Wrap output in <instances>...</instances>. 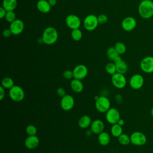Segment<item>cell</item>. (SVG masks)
Returning <instances> with one entry per match:
<instances>
[{
    "instance_id": "cell-1",
    "label": "cell",
    "mask_w": 153,
    "mask_h": 153,
    "mask_svg": "<svg viewBox=\"0 0 153 153\" xmlns=\"http://www.w3.org/2000/svg\"><path fill=\"white\" fill-rule=\"evenodd\" d=\"M139 16L144 19H149L153 16V1L142 0L138 6Z\"/></svg>"
},
{
    "instance_id": "cell-2",
    "label": "cell",
    "mask_w": 153,
    "mask_h": 153,
    "mask_svg": "<svg viewBox=\"0 0 153 153\" xmlns=\"http://www.w3.org/2000/svg\"><path fill=\"white\" fill-rule=\"evenodd\" d=\"M57 39L58 32L54 27L50 26L44 30L41 39L45 44L52 45L57 41Z\"/></svg>"
},
{
    "instance_id": "cell-3",
    "label": "cell",
    "mask_w": 153,
    "mask_h": 153,
    "mask_svg": "<svg viewBox=\"0 0 153 153\" xmlns=\"http://www.w3.org/2000/svg\"><path fill=\"white\" fill-rule=\"evenodd\" d=\"M8 93L10 99L16 102L22 101L25 96V91L22 87L17 85H14L10 89H9Z\"/></svg>"
},
{
    "instance_id": "cell-4",
    "label": "cell",
    "mask_w": 153,
    "mask_h": 153,
    "mask_svg": "<svg viewBox=\"0 0 153 153\" xmlns=\"http://www.w3.org/2000/svg\"><path fill=\"white\" fill-rule=\"evenodd\" d=\"M95 107L99 112L105 113L111 108L110 100L106 96H99L96 100Z\"/></svg>"
},
{
    "instance_id": "cell-5",
    "label": "cell",
    "mask_w": 153,
    "mask_h": 153,
    "mask_svg": "<svg viewBox=\"0 0 153 153\" xmlns=\"http://www.w3.org/2000/svg\"><path fill=\"white\" fill-rule=\"evenodd\" d=\"M99 24L97 17L94 14H89L84 19L83 25L84 28L88 30L92 31L96 29Z\"/></svg>"
},
{
    "instance_id": "cell-6",
    "label": "cell",
    "mask_w": 153,
    "mask_h": 153,
    "mask_svg": "<svg viewBox=\"0 0 153 153\" xmlns=\"http://www.w3.org/2000/svg\"><path fill=\"white\" fill-rule=\"evenodd\" d=\"M111 82L113 85L118 89L124 88L127 84V79L124 74L116 72L112 75Z\"/></svg>"
},
{
    "instance_id": "cell-7",
    "label": "cell",
    "mask_w": 153,
    "mask_h": 153,
    "mask_svg": "<svg viewBox=\"0 0 153 153\" xmlns=\"http://www.w3.org/2000/svg\"><path fill=\"white\" fill-rule=\"evenodd\" d=\"M130 136L131 143L135 146H142L146 143V136L140 131H134Z\"/></svg>"
},
{
    "instance_id": "cell-8",
    "label": "cell",
    "mask_w": 153,
    "mask_h": 153,
    "mask_svg": "<svg viewBox=\"0 0 153 153\" xmlns=\"http://www.w3.org/2000/svg\"><path fill=\"white\" fill-rule=\"evenodd\" d=\"M144 84V78L142 75L139 74H134L129 80V85L133 90L140 89Z\"/></svg>"
},
{
    "instance_id": "cell-9",
    "label": "cell",
    "mask_w": 153,
    "mask_h": 153,
    "mask_svg": "<svg viewBox=\"0 0 153 153\" xmlns=\"http://www.w3.org/2000/svg\"><path fill=\"white\" fill-rule=\"evenodd\" d=\"M120 118V113L115 108H110L106 112V120L108 123L112 125L117 124Z\"/></svg>"
},
{
    "instance_id": "cell-10",
    "label": "cell",
    "mask_w": 153,
    "mask_h": 153,
    "mask_svg": "<svg viewBox=\"0 0 153 153\" xmlns=\"http://www.w3.org/2000/svg\"><path fill=\"white\" fill-rule=\"evenodd\" d=\"M141 70L145 73L153 72V56H146L142 59L140 63Z\"/></svg>"
},
{
    "instance_id": "cell-11",
    "label": "cell",
    "mask_w": 153,
    "mask_h": 153,
    "mask_svg": "<svg viewBox=\"0 0 153 153\" xmlns=\"http://www.w3.org/2000/svg\"><path fill=\"white\" fill-rule=\"evenodd\" d=\"M75 105V100L72 96L70 94H66L62 97L60 100L61 108L66 111L71 110Z\"/></svg>"
},
{
    "instance_id": "cell-12",
    "label": "cell",
    "mask_w": 153,
    "mask_h": 153,
    "mask_svg": "<svg viewBox=\"0 0 153 153\" xmlns=\"http://www.w3.org/2000/svg\"><path fill=\"white\" fill-rule=\"evenodd\" d=\"M74 78L82 80L84 79L88 74V68L84 65H78L73 69Z\"/></svg>"
},
{
    "instance_id": "cell-13",
    "label": "cell",
    "mask_w": 153,
    "mask_h": 153,
    "mask_svg": "<svg viewBox=\"0 0 153 153\" xmlns=\"http://www.w3.org/2000/svg\"><path fill=\"white\" fill-rule=\"evenodd\" d=\"M66 25L72 30L79 29L81 26L80 19L75 14L68 15L65 20Z\"/></svg>"
},
{
    "instance_id": "cell-14",
    "label": "cell",
    "mask_w": 153,
    "mask_h": 153,
    "mask_svg": "<svg viewBox=\"0 0 153 153\" xmlns=\"http://www.w3.org/2000/svg\"><path fill=\"white\" fill-rule=\"evenodd\" d=\"M25 25L23 22L20 19H16L11 23L9 29L11 30L13 35H18L23 31Z\"/></svg>"
},
{
    "instance_id": "cell-15",
    "label": "cell",
    "mask_w": 153,
    "mask_h": 153,
    "mask_svg": "<svg viewBox=\"0 0 153 153\" xmlns=\"http://www.w3.org/2000/svg\"><path fill=\"white\" fill-rule=\"evenodd\" d=\"M137 22L136 19L133 17H127L124 18L121 22L123 29L127 32L133 30L136 26Z\"/></svg>"
},
{
    "instance_id": "cell-16",
    "label": "cell",
    "mask_w": 153,
    "mask_h": 153,
    "mask_svg": "<svg viewBox=\"0 0 153 153\" xmlns=\"http://www.w3.org/2000/svg\"><path fill=\"white\" fill-rule=\"evenodd\" d=\"M39 143V139L36 135L28 136L25 140V146L29 149L36 148Z\"/></svg>"
},
{
    "instance_id": "cell-17",
    "label": "cell",
    "mask_w": 153,
    "mask_h": 153,
    "mask_svg": "<svg viewBox=\"0 0 153 153\" xmlns=\"http://www.w3.org/2000/svg\"><path fill=\"white\" fill-rule=\"evenodd\" d=\"M90 130L93 133L99 134L104 130V123L100 120H95L90 125Z\"/></svg>"
},
{
    "instance_id": "cell-18",
    "label": "cell",
    "mask_w": 153,
    "mask_h": 153,
    "mask_svg": "<svg viewBox=\"0 0 153 153\" xmlns=\"http://www.w3.org/2000/svg\"><path fill=\"white\" fill-rule=\"evenodd\" d=\"M70 86L73 91L76 93H81L84 89V85L80 79H75L71 80Z\"/></svg>"
},
{
    "instance_id": "cell-19",
    "label": "cell",
    "mask_w": 153,
    "mask_h": 153,
    "mask_svg": "<svg viewBox=\"0 0 153 153\" xmlns=\"http://www.w3.org/2000/svg\"><path fill=\"white\" fill-rule=\"evenodd\" d=\"M37 9L42 13H47L50 11L51 6L47 0H39L36 3Z\"/></svg>"
},
{
    "instance_id": "cell-20",
    "label": "cell",
    "mask_w": 153,
    "mask_h": 153,
    "mask_svg": "<svg viewBox=\"0 0 153 153\" xmlns=\"http://www.w3.org/2000/svg\"><path fill=\"white\" fill-rule=\"evenodd\" d=\"M97 140L99 143L102 146H106L108 145L111 140V137L107 132L102 131L100 134H98Z\"/></svg>"
},
{
    "instance_id": "cell-21",
    "label": "cell",
    "mask_w": 153,
    "mask_h": 153,
    "mask_svg": "<svg viewBox=\"0 0 153 153\" xmlns=\"http://www.w3.org/2000/svg\"><path fill=\"white\" fill-rule=\"evenodd\" d=\"M91 119L90 116L87 115H82L78 120V126L81 128H87L90 126L91 124Z\"/></svg>"
},
{
    "instance_id": "cell-22",
    "label": "cell",
    "mask_w": 153,
    "mask_h": 153,
    "mask_svg": "<svg viewBox=\"0 0 153 153\" xmlns=\"http://www.w3.org/2000/svg\"><path fill=\"white\" fill-rule=\"evenodd\" d=\"M17 5V0H3L2 7L7 11H14Z\"/></svg>"
},
{
    "instance_id": "cell-23",
    "label": "cell",
    "mask_w": 153,
    "mask_h": 153,
    "mask_svg": "<svg viewBox=\"0 0 153 153\" xmlns=\"http://www.w3.org/2000/svg\"><path fill=\"white\" fill-rule=\"evenodd\" d=\"M116 66V69H117V72L124 74H126L127 71H128V65L127 64L123 61V60H121L120 62L115 63Z\"/></svg>"
},
{
    "instance_id": "cell-24",
    "label": "cell",
    "mask_w": 153,
    "mask_h": 153,
    "mask_svg": "<svg viewBox=\"0 0 153 153\" xmlns=\"http://www.w3.org/2000/svg\"><path fill=\"white\" fill-rule=\"evenodd\" d=\"M111 133L114 137L118 138L123 133L122 126L117 123L112 124L111 128Z\"/></svg>"
},
{
    "instance_id": "cell-25",
    "label": "cell",
    "mask_w": 153,
    "mask_h": 153,
    "mask_svg": "<svg viewBox=\"0 0 153 153\" xmlns=\"http://www.w3.org/2000/svg\"><path fill=\"white\" fill-rule=\"evenodd\" d=\"M1 85L7 89H10L14 85L13 79L10 77H5L1 81Z\"/></svg>"
},
{
    "instance_id": "cell-26",
    "label": "cell",
    "mask_w": 153,
    "mask_h": 153,
    "mask_svg": "<svg viewBox=\"0 0 153 153\" xmlns=\"http://www.w3.org/2000/svg\"><path fill=\"white\" fill-rule=\"evenodd\" d=\"M118 142L122 145H127L130 143H131L130 136L125 133H122L118 137Z\"/></svg>"
},
{
    "instance_id": "cell-27",
    "label": "cell",
    "mask_w": 153,
    "mask_h": 153,
    "mask_svg": "<svg viewBox=\"0 0 153 153\" xmlns=\"http://www.w3.org/2000/svg\"><path fill=\"white\" fill-rule=\"evenodd\" d=\"M119 55L114 47H111L107 50V56L109 59L112 61Z\"/></svg>"
},
{
    "instance_id": "cell-28",
    "label": "cell",
    "mask_w": 153,
    "mask_h": 153,
    "mask_svg": "<svg viewBox=\"0 0 153 153\" xmlns=\"http://www.w3.org/2000/svg\"><path fill=\"white\" fill-rule=\"evenodd\" d=\"M105 71L109 75H114L117 72L115 64L114 62H109L105 66Z\"/></svg>"
},
{
    "instance_id": "cell-29",
    "label": "cell",
    "mask_w": 153,
    "mask_h": 153,
    "mask_svg": "<svg viewBox=\"0 0 153 153\" xmlns=\"http://www.w3.org/2000/svg\"><path fill=\"white\" fill-rule=\"evenodd\" d=\"M82 32L80 29H73L72 30L71 32V36L72 38L76 41H78L81 39L82 38Z\"/></svg>"
},
{
    "instance_id": "cell-30",
    "label": "cell",
    "mask_w": 153,
    "mask_h": 153,
    "mask_svg": "<svg viewBox=\"0 0 153 153\" xmlns=\"http://www.w3.org/2000/svg\"><path fill=\"white\" fill-rule=\"evenodd\" d=\"M114 47L119 54H123L126 51V46L122 42H117Z\"/></svg>"
},
{
    "instance_id": "cell-31",
    "label": "cell",
    "mask_w": 153,
    "mask_h": 153,
    "mask_svg": "<svg viewBox=\"0 0 153 153\" xmlns=\"http://www.w3.org/2000/svg\"><path fill=\"white\" fill-rule=\"evenodd\" d=\"M26 132L28 136H33L36 135L37 133V128L33 124H29L26 126Z\"/></svg>"
},
{
    "instance_id": "cell-32",
    "label": "cell",
    "mask_w": 153,
    "mask_h": 153,
    "mask_svg": "<svg viewBox=\"0 0 153 153\" xmlns=\"http://www.w3.org/2000/svg\"><path fill=\"white\" fill-rule=\"evenodd\" d=\"M5 20L7 22L9 23H12L16 20V14L13 11H7L5 17Z\"/></svg>"
},
{
    "instance_id": "cell-33",
    "label": "cell",
    "mask_w": 153,
    "mask_h": 153,
    "mask_svg": "<svg viewBox=\"0 0 153 153\" xmlns=\"http://www.w3.org/2000/svg\"><path fill=\"white\" fill-rule=\"evenodd\" d=\"M62 75H63V78L66 79H71L72 78H74L73 71H71L69 69H67V70L65 71Z\"/></svg>"
},
{
    "instance_id": "cell-34",
    "label": "cell",
    "mask_w": 153,
    "mask_h": 153,
    "mask_svg": "<svg viewBox=\"0 0 153 153\" xmlns=\"http://www.w3.org/2000/svg\"><path fill=\"white\" fill-rule=\"evenodd\" d=\"M97 19H98V22H99V24L103 25V24H105L107 22L108 17L105 14H100L97 16Z\"/></svg>"
},
{
    "instance_id": "cell-35",
    "label": "cell",
    "mask_w": 153,
    "mask_h": 153,
    "mask_svg": "<svg viewBox=\"0 0 153 153\" xmlns=\"http://www.w3.org/2000/svg\"><path fill=\"white\" fill-rule=\"evenodd\" d=\"M56 93L57 94V95L61 97H63L64 96H65L66 94V91L65 90L62 88V87H59L56 90Z\"/></svg>"
},
{
    "instance_id": "cell-36",
    "label": "cell",
    "mask_w": 153,
    "mask_h": 153,
    "mask_svg": "<svg viewBox=\"0 0 153 153\" xmlns=\"http://www.w3.org/2000/svg\"><path fill=\"white\" fill-rule=\"evenodd\" d=\"M11 35H13V34H12L11 31V30L10 29H6L4 30L3 32H2V35L5 38H8Z\"/></svg>"
},
{
    "instance_id": "cell-37",
    "label": "cell",
    "mask_w": 153,
    "mask_h": 153,
    "mask_svg": "<svg viewBox=\"0 0 153 153\" xmlns=\"http://www.w3.org/2000/svg\"><path fill=\"white\" fill-rule=\"evenodd\" d=\"M5 88L2 85H1L0 86V100H2L5 97Z\"/></svg>"
},
{
    "instance_id": "cell-38",
    "label": "cell",
    "mask_w": 153,
    "mask_h": 153,
    "mask_svg": "<svg viewBox=\"0 0 153 153\" xmlns=\"http://www.w3.org/2000/svg\"><path fill=\"white\" fill-rule=\"evenodd\" d=\"M6 13H7V11L2 7H1L0 8V18L3 19L4 17H5Z\"/></svg>"
},
{
    "instance_id": "cell-39",
    "label": "cell",
    "mask_w": 153,
    "mask_h": 153,
    "mask_svg": "<svg viewBox=\"0 0 153 153\" xmlns=\"http://www.w3.org/2000/svg\"><path fill=\"white\" fill-rule=\"evenodd\" d=\"M115 99L118 103H121L123 102V97L120 94H116L115 96Z\"/></svg>"
},
{
    "instance_id": "cell-40",
    "label": "cell",
    "mask_w": 153,
    "mask_h": 153,
    "mask_svg": "<svg viewBox=\"0 0 153 153\" xmlns=\"http://www.w3.org/2000/svg\"><path fill=\"white\" fill-rule=\"evenodd\" d=\"M48 1L51 7L55 6L57 4V0H48Z\"/></svg>"
},
{
    "instance_id": "cell-41",
    "label": "cell",
    "mask_w": 153,
    "mask_h": 153,
    "mask_svg": "<svg viewBox=\"0 0 153 153\" xmlns=\"http://www.w3.org/2000/svg\"><path fill=\"white\" fill-rule=\"evenodd\" d=\"M117 124H118L120 126H121L123 127V126L124 125V120L120 118V119L119 120V121H118Z\"/></svg>"
},
{
    "instance_id": "cell-42",
    "label": "cell",
    "mask_w": 153,
    "mask_h": 153,
    "mask_svg": "<svg viewBox=\"0 0 153 153\" xmlns=\"http://www.w3.org/2000/svg\"><path fill=\"white\" fill-rule=\"evenodd\" d=\"M151 115H152V117H153V107L151 108Z\"/></svg>"
},
{
    "instance_id": "cell-43",
    "label": "cell",
    "mask_w": 153,
    "mask_h": 153,
    "mask_svg": "<svg viewBox=\"0 0 153 153\" xmlns=\"http://www.w3.org/2000/svg\"><path fill=\"white\" fill-rule=\"evenodd\" d=\"M152 54H153V50H152Z\"/></svg>"
}]
</instances>
